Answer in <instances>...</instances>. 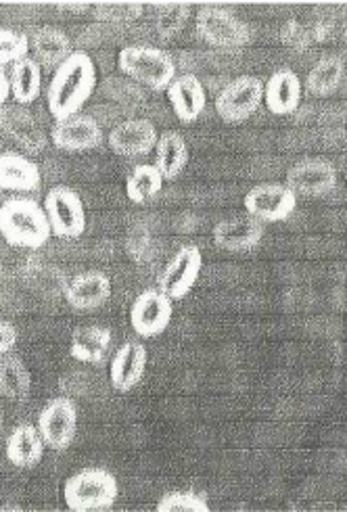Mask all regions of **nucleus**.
<instances>
[{
  "label": "nucleus",
  "mask_w": 347,
  "mask_h": 512,
  "mask_svg": "<svg viewBox=\"0 0 347 512\" xmlns=\"http://www.w3.org/2000/svg\"><path fill=\"white\" fill-rule=\"evenodd\" d=\"M118 69L134 84L155 92H166L176 78V63L166 53L149 44H130L118 53Z\"/></svg>",
  "instance_id": "7ed1b4c3"
},
{
  "label": "nucleus",
  "mask_w": 347,
  "mask_h": 512,
  "mask_svg": "<svg viewBox=\"0 0 347 512\" xmlns=\"http://www.w3.org/2000/svg\"><path fill=\"white\" fill-rule=\"evenodd\" d=\"M203 253L197 245L180 247L157 276V289L172 301L187 297L199 281Z\"/></svg>",
  "instance_id": "1a4fd4ad"
},
{
  "label": "nucleus",
  "mask_w": 347,
  "mask_h": 512,
  "mask_svg": "<svg viewBox=\"0 0 347 512\" xmlns=\"http://www.w3.org/2000/svg\"><path fill=\"white\" fill-rule=\"evenodd\" d=\"M155 168L164 180H176L189 166V145L176 130L161 132L155 145Z\"/></svg>",
  "instance_id": "5701e85b"
},
{
  "label": "nucleus",
  "mask_w": 347,
  "mask_h": 512,
  "mask_svg": "<svg viewBox=\"0 0 347 512\" xmlns=\"http://www.w3.org/2000/svg\"><path fill=\"white\" fill-rule=\"evenodd\" d=\"M19 341V333L11 322L0 320V356L11 354Z\"/></svg>",
  "instance_id": "72a5a7b5"
},
{
  "label": "nucleus",
  "mask_w": 347,
  "mask_h": 512,
  "mask_svg": "<svg viewBox=\"0 0 347 512\" xmlns=\"http://www.w3.org/2000/svg\"><path fill=\"white\" fill-rule=\"evenodd\" d=\"M120 496V485L107 469L90 467L69 477L63 485L65 506L74 512L107 510Z\"/></svg>",
  "instance_id": "20e7f679"
},
{
  "label": "nucleus",
  "mask_w": 347,
  "mask_h": 512,
  "mask_svg": "<svg viewBox=\"0 0 347 512\" xmlns=\"http://www.w3.org/2000/svg\"><path fill=\"white\" fill-rule=\"evenodd\" d=\"M111 297V278L101 270L76 274L65 287V301L78 312H92L103 308Z\"/></svg>",
  "instance_id": "a211bd4d"
},
{
  "label": "nucleus",
  "mask_w": 347,
  "mask_h": 512,
  "mask_svg": "<svg viewBox=\"0 0 347 512\" xmlns=\"http://www.w3.org/2000/svg\"><path fill=\"white\" fill-rule=\"evenodd\" d=\"M9 97H11V80L5 65H0V107L7 105Z\"/></svg>",
  "instance_id": "f704fd0d"
},
{
  "label": "nucleus",
  "mask_w": 347,
  "mask_h": 512,
  "mask_svg": "<svg viewBox=\"0 0 347 512\" xmlns=\"http://www.w3.org/2000/svg\"><path fill=\"white\" fill-rule=\"evenodd\" d=\"M164 182L166 180L161 178L159 170L153 164H141L136 166L126 178V195L132 203L145 205L161 193Z\"/></svg>",
  "instance_id": "c85d7f7f"
},
{
  "label": "nucleus",
  "mask_w": 347,
  "mask_h": 512,
  "mask_svg": "<svg viewBox=\"0 0 347 512\" xmlns=\"http://www.w3.org/2000/svg\"><path fill=\"white\" fill-rule=\"evenodd\" d=\"M30 49L34 51L38 65H44L49 69L51 67L57 69L69 55L74 53L69 36L63 30L53 26L38 28L30 38Z\"/></svg>",
  "instance_id": "393cba45"
},
{
  "label": "nucleus",
  "mask_w": 347,
  "mask_h": 512,
  "mask_svg": "<svg viewBox=\"0 0 347 512\" xmlns=\"http://www.w3.org/2000/svg\"><path fill=\"white\" fill-rule=\"evenodd\" d=\"M159 132L153 122L143 118H132L118 126H113L107 143L109 149L120 157H145L157 145Z\"/></svg>",
  "instance_id": "4468645a"
},
{
  "label": "nucleus",
  "mask_w": 347,
  "mask_h": 512,
  "mask_svg": "<svg viewBox=\"0 0 347 512\" xmlns=\"http://www.w3.org/2000/svg\"><path fill=\"white\" fill-rule=\"evenodd\" d=\"M264 103V82L256 76H239L216 97V113L226 124H243Z\"/></svg>",
  "instance_id": "0eeeda50"
},
{
  "label": "nucleus",
  "mask_w": 347,
  "mask_h": 512,
  "mask_svg": "<svg viewBox=\"0 0 347 512\" xmlns=\"http://www.w3.org/2000/svg\"><path fill=\"white\" fill-rule=\"evenodd\" d=\"M11 97L17 105H32L42 92V67L34 57H23L11 65Z\"/></svg>",
  "instance_id": "a878e982"
},
{
  "label": "nucleus",
  "mask_w": 347,
  "mask_h": 512,
  "mask_svg": "<svg viewBox=\"0 0 347 512\" xmlns=\"http://www.w3.org/2000/svg\"><path fill=\"white\" fill-rule=\"evenodd\" d=\"M103 126L86 113H76L72 118L57 120L51 128V143L59 151L84 153L103 145Z\"/></svg>",
  "instance_id": "ddd939ff"
},
{
  "label": "nucleus",
  "mask_w": 347,
  "mask_h": 512,
  "mask_svg": "<svg viewBox=\"0 0 347 512\" xmlns=\"http://www.w3.org/2000/svg\"><path fill=\"white\" fill-rule=\"evenodd\" d=\"M36 427L46 448H51L55 452L67 450L72 446L78 431L76 402L72 398H67V395H59V398L46 402V406L38 414Z\"/></svg>",
  "instance_id": "6e6552de"
},
{
  "label": "nucleus",
  "mask_w": 347,
  "mask_h": 512,
  "mask_svg": "<svg viewBox=\"0 0 347 512\" xmlns=\"http://www.w3.org/2000/svg\"><path fill=\"white\" fill-rule=\"evenodd\" d=\"M304 84L293 69H279L264 84V103L274 115H291L302 105Z\"/></svg>",
  "instance_id": "aec40b11"
},
{
  "label": "nucleus",
  "mask_w": 347,
  "mask_h": 512,
  "mask_svg": "<svg viewBox=\"0 0 347 512\" xmlns=\"http://www.w3.org/2000/svg\"><path fill=\"white\" fill-rule=\"evenodd\" d=\"M337 168L329 159L308 157L297 161L285 176V184L299 197H325L337 186Z\"/></svg>",
  "instance_id": "f8f14e48"
},
{
  "label": "nucleus",
  "mask_w": 347,
  "mask_h": 512,
  "mask_svg": "<svg viewBox=\"0 0 347 512\" xmlns=\"http://www.w3.org/2000/svg\"><path fill=\"white\" fill-rule=\"evenodd\" d=\"M266 235V224L249 214L224 218L212 230L214 243L230 253H245L256 249Z\"/></svg>",
  "instance_id": "f3484780"
},
{
  "label": "nucleus",
  "mask_w": 347,
  "mask_h": 512,
  "mask_svg": "<svg viewBox=\"0 0 347 512\" xmlns=\"http://www.w3.org/2000/svg\"><path fill=\"white\" fill-rule=\"evenodd\" d=\"M40 184L42 174L36 161L21 153H0V191L34 193Z\"/></svg>",
  "instance_id": "412c9836"
},
{
  "label": "nucleus",
  "mask_w": 347,
  "mask_h": 512,
  "mask_svg": "<svg viewBox=\"0 0 347 512\" xmlns=\"http://www.w3.org/2000/svg\"><path fill=\"white\" fill-rule=\"evenodd\" d=\"M145 13L143 5H134V3H122V5H97L95 7V17L101 21L109 23H130L141 19Z\"/></svg>",
  "instance_id": "2f4dec72"
},
{
  "label": "nucleus",
  "mask_w": 347,
  "mask_h": 512,
  "mask_svg": "<svg viewBox=\"0 0 347 512\" xmlns=\"http://www.w3.org/2000/svg\"><path fill=\"white\" fill-rule=\"evenodd\" d=\"M32 393V372L19 356H0V395L9 402H21Z\"/></svg>",
  "instance_id": "bb28decb"
},
{
  "label": "nucleus",
  "mask_w": 347,
  "mask_h": 512,
  "mask_svg": "<svg viewBox=\"0 0 347 512\" xmlns=\"http://www.w3.org/2000/svg\"><path fill=\"white\" fill-rule=\"evenodd\" d=\"M155 508L159 512H210V502L193 490H174L161 496Z\"/></svg>",
  "instance_id": "c756f323"
},
{
  "label": "nucleus",
  "mask_w": 347,
  "mask_h": 512,
  "mask_svg": "<svg viewBox=\"0 0 347 512\" xmlns=\"http://www.w3.org/2000/svg\"><path fill=\"white\" fill-rule=\"evenodd\" d=\"M44 441L38 427L30 423L17 425L7 437V458L17 469H34L44 456Z\"/></svg>",
  "instance_id": "4be33fe9"
},
{
  "label": "nucleus",
  "mask_w": 347,
  "mask_h": 512,
  "mask_svg": "<svg viewBox=\"0 0 347 512\" xmlns=\"http://www.w3.org/2000/svg\"><path fill=\"white\" fill-rule=\"evenodd\" d=\"M44 214L59 239H80L86 230V212L80 195L69 186H53L44 197Z\"/></svg>",
  "instance_id": "423d86ee"
},
{
  "label": "nucleus",
  "mask_w": 347,
  "mask_h": 512,
  "mask_svg": "<svg viewBox=\"0 0 347 512\" xmlns=\"http://www.w3.org/2000/svg\"><path fill=\"white\" fill-rule=\"evenodd\" d=\"M149 352L141 341H126L118 347L109 364L111 387L120 393H128L143 381L147 372Z\"/></svg>",
  "instance_id": "dca6fc26"
},
{
  "label": "nucleus",
  "mask_w": 347,
  "mask_h": 512,
  "mask_svg": "<svg viewBox=\"0 0 347 512\" xmlns=\"http://www.w3.org/2000/svg\"><path fill=\"white\" fill-rule=\"evenodd\" d=\"M197 36L214 49L235 51L251 42V28L235 13L222 7H203L195 15Z\"/></svg>",
  "instance_id": "39448f33"
},
{
  "label": "nucleus",
  "mask_w": 347,
  "mask_h": 512,
  "mask_svg": "<svg viewBox=\"0 0 347 512\" xmlns=\"http://www.w3.org/2000/svg\"><path fill=\"white\" fill-rule=\"evenodd\" d=\"M44 207L28 197H11L0 205V237L11 247L40 249L51 239Z\"/></svg>",
  "instance_id": "f03ea898"
},
{
  "label": "nucleus",
  "mask_w": 347,
  "mask_h": 512,
  "mask_svg": "<svg viewBox=\"0 0 347 512\" xmlns=\"http://www.w3.org/2000/svg\"><path fill=\"white\" fill-rule=\"evenodd\" d=\"M30 38L21 32L0 28V65L17 63L19 59L28 57Z\"/></svg>",
  "instance_id": "7c9ffc66"
},
{
  "label": "nucleus",
  "mask_w": 347,
  "mask_h": 512,
  "mask_svg": "<svg viewBox=\"0 0 347 512\" xmlns=\"http://www.w3.org/2000/svg\"><path fill=\"white\" fill-rule=\"evenodd\" d=\"M189 15H191L189 7H168V9H164V13L157 17V32L161 34V38L176 36L182 30L184 23H187Z\"/></svg>",
  "instance_id": "473e14b6"
},
{
  "label": "nucleus",
  "mask_w": 347,
  "mask_h": 512,
  "mask_svg": "<svg viewBox=\"0 0 347 512\" xmlns=\"http://www.w3.org/2000/svg\"><path fill=\"white\" fill-rule=\"evenodd\" d=\"M245 212L262 224H279L291 218L297 207V195L281 182H264L253 186L243 199Z\"/></svg>",
  "instance_id": "9d476101"
},
{
  "label": "nucleus",
  "mask_w": 347,
  "mask_h": 512,
  "mask_svg": "<svg viewBox=\"0 0 347 512\" xmlns=\"http://www.w3.org/2000/svg\"><path fill=\"white\" fill-rule=\"evenodd\" d=\"M174 316V301L159 289H145L130 306V324L143 339L166 333Z\"/></svg>",
  "instance_id": "9b49d317"
},
{
  "label": "nucleus",
  "mask_w": 347,
  "mask_h": 512,
  "mask_svg": "<svg viewBox=\"0 0 347 512\" xmlns=\"http://www.w3.org/2000/svg\"><path fill=\"white\" fill-rule=\"evenodd\" d=\"M0 130L26 153L38 155L44 151L49 138H46L34 115L21 105H3L0 107Z\"/></svg>",
  "instance_id": "2eb2a0df"
},
{
  "label": "nucleus",
  "mask_w": 347,
  "mask_h": 512,
  "mask_svg": "<svg viewBox=\"0 0 347 512\" xmlns=\"http://www.w3.org/2000/svg\"><path fill=\"white\" fill-rule=\"evenodd\" d=\"M97 88V65L84 51H74L57 69L46 88V107L57 120L80 113Z\"/></svg>",
  "instance_id": "f257e3e1"
},
{
  "label": "nucleus",
  "mask_w": 347,
  "mask_h": 512,
  "mask_svg": "<svg viewBox=\"0 0 347 512\" xmlns=\"http://www.w3.org/2000/svg\"><path fill=\"white\" fill-rule=\"evenodd\" d=\"M166 92L172 111L182 124L197 122L207 107L205 88L195 74L176 76Z\"/></svg>",
  "instance_id": "6ab92c4d"
},
{
  "label": "nucleus",
  "mask_w": 347,
  "mask_h": 512,
  "mask_svg": "<svg viewBox=\"0 0 347 512\" xmlns=\"http://www.w3.org/2000/svg\"><path fill=\"white\" fill-rule=\"evenodd\" d=\"M345 78V63L337 55L322 57L306 76L304 90H308L312 97L327 99L339 90Z\"/></svg>",
  "instance_id": "cd10ccee"
},
{
  "label": "nucleus",
  "mask_w": 347,
  "mask_h": 512,
  "mask_svg": "<svg viewBox=\"0 0 347 512\" xmlns=\"http://www.w3.org/2000/svg\"><path fill=\"white\" fill-rule=\"evenodd\" d=\"M111 341L113 335L107 327H99V324L78 327L69 339V354L84 364H101L109 354Z\"/></svg>",
  "instance_id": "b1692460"
},
{
  "label": "nucleus",
  "mask_w": 347,
  "mask_h": 512,
  "mask_svg": "<svg viewBox=\"0 0 347 512\" xmlns=\"http://www.w3.org/2000/svg\"><path fill=\"white\" fill-rule=\"evenodd\" d=\"M3 423H5L3 421V412H0V431H3Z\"/></svg>",
  "instance_id": "c9c22d12"
}]
</instances>
